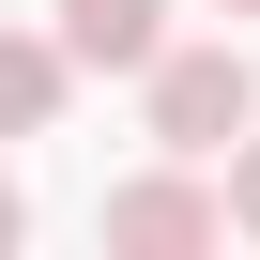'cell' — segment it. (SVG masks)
<instances>
[{
  "label": "cell",
  "instance_id": "6da1fadb",
  "mask_svg": "<svg viewBox=\"0 0 260 260\" xmlns=\"http://www.w3.org/2000/svg\"><path fill=\"white\" fill-rule=\"evenodd\" d=\"M138 92H153V138H169L184 169H199V153H230L245 122H260V77H245V46H153V77H138Z\"/></svg>",
  "mask_w": 260,
  "mask_h": 260
},
{
  "label": "cell",
  "instance_id": "7a4b0ae2",
  "mask_svg": "<svg viewBox=\"0 0 260 260\" xmlns=\"http://www.w3.org/2000/svg\"><path fill=\"white\" fill-rule=\"evenodd\" d=\"M107 245L122 260H199V245H230V199L184 184V169H138V184H107Z\"/></svg>",
  "mask_w": 260,
  "mask_h": 260
},
{
  "label": "cell",
  "instance_id": "3957f363",
  "mask_svg": "<svg viewBox=\"0 0 260 260\" xmlns=\"http://www.w3.org/2000/svg\"><path fill=\"white\" fill-rule=\"evenodd\" d=\"M153 46H169V0H61V61H92V77H153Z\"/></svg>",
  "mask_w": 260,
  "mask_h": 260
},
{
  "label": "cell",
  "instance_id": "277c9868",
  "mask_svg": "<svg viewBox=\"0 0 260 260\" xmlns=\"http://www.w3.org/2000/svg\"><path fill=\"white\" fill-rule=\"evenodd\" d=\"M61 31H0V138H46V122H61Z\"/></svg>",
  "mask_w": 260,
  "mask_h": 260
},
{
  "label": "cell",
  "instance_id": "5b68a950",
  "mask_svg": "<svg viewBox=\"0 0 260 260\" xmlns=\"http://www.w3.org/2000/svg\"><path fill=\"white\" fill-rule=\"evenodd\" d=\"M214 199H230V230L260 245V138H230V184H214Z\"/></svg>",
  "mask_w": 260,
  "mask_h": 260
},
{
  "label": "cell",
  "instance_id": "8992f818",
  "mask_svg": "<svg viewBox=\"0 0 260 260\" xmlns=\"http://www.w3.org/2000/svg\"><path fill=\"white\" fill-rule=\"evenodd\" d=\"M0 245H31V199H16V184H0Z\"/></svg>",
  "mask_w": 260,
  "mask_h": 260
},
{
  "label": "cell",
  "instance_id": "52a82bcc",
  "mask_svg": "<svg viewBox=\"0 0 260 260\" xmlns=\"http://www.w3.org/2000/svg\"><path fill=\"white\" fill-rule=\"evenodd\" d=\"M214 16H260V0H214Z\"/></svg>",
  "mask_w": 260,
  "mask_h": 260
}]
</instances>
